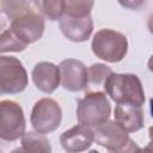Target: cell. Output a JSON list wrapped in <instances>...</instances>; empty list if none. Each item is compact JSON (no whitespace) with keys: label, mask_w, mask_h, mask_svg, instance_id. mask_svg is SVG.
<instances>
[{"label":"cell","mask_w":153,"mask_h":153,"mask_svg":"<svg viewBox=\"0 0 153 153\" xmlns=\"http://www.w3.org/2000/svg\"><path fill=\"white\" fill-rule=\"evenodd\" d=\"M104 91L117 104H134L142 106L145 103L143 86L135 74L112 73L105 84Z\"/></svg>","instance_id":"6da1fadb"},{"label":"cell","mask_w":153,"mask_h":153,"mask_svg":"<svg viewBox=\"0 0 153 153\" xmlns=\"http://www.w3.org/2000/svg\"><path fill=\"white\" fill-rule=\"evenodd\" d=\"M111 114V105L103 91L86 92L78 99L76 120L80 124L87 127H97L106 122Z\"/></svg>","instance_id":"7a4b0ae2"},{"label":"cell","mask_w":153,"mask_h":153,"mask_svg":"<svg viewBox=\"0 0 153 153\" xmlns=\"http://www.w3.org/2000/svg\"><path fill=\"white\" fill-rule=\"evenodd\" d=\"M92 53L100 60L116 63L124 59L128 51L127 37L111 29L98 30L91 43Z\"/></svg>","instance_id":"3957f363"},{"label":"cell","mask_w":153,"mask_h":153,"mask_svg":"<svg viewBox=\"0 0 153 153\" xmlns=\"http://www.w3.org/2000/svg\"><path fill=\"white\" fill-rule=\"evenodd\" d=\"M94 141L109 152L123 153L140 149L136 143L129 139L128 131L116 121L108 120L106 122L97 126L94 130Z\"/></svg>","instance_id":"277c9868"},{"label":"cell","mask_w":153,"mask_h":153,"mask_svg":"<svg viewBox=\"0 0 153 153\" xmlns=\"http://www.w3.org/2000/svg\"><path fill=\"white\" fill-rule=\"evenodd\" d=\"M62 120V110L59 103L51 98L38 99L30 115V122L32 128L42 134H49L56 130Z\"/></svg>","instance_id":"5b68a950"},{"label":"cell","mask_w":153,"mask_h":153,"mask_svg":"<svg viewBox=\"0 0 153 153\" xmlns=\"http://www.w3.org/2000/svg\"><path fill=\"white\" fill-rule=\"evenodd\" d=\"M27 73L23 63L14 56L0 57V90L2 94L23 92L27 86Z\"/></svg>","instance_id":"8992f818"},{"label":"cell","mask_w":153,"mask_h":153,"mask_svg":"<svg viewBox=\"0 0 153 153\" xmlns=\"http://www.w3.org/2000/svg\"><path fill=\"white\" fill-rule=\"evenodd\" d=\"M0 137L4 141H16L25 134V117L22 106L13 100L0 103Z\"/></svg>","instance_id":"52a82bcc"},{"label":"cell","mask_w":153,"mask_h":153,"mask_svg":"<svg viewBox=\"0 0 153 153\" xmlns=\"http://www.w3.org/2000/svg\"><path fill=\"white\" fill-rule=\"evenodd\" d=\"M10 29L23 43L29 45L42 38L44 32V19L42 14L29 10L13 19Z\"/></svg>","instance_id":"ba28073f"},{"label":"cell","mask_w":153,"mask_h":153,"mask_svg":"<svg viewBox=\"0 0 153 153\" xmlns=\"http://www.w3.org/2000/svg\"><path fill=\"white\" fill-rule=\"evenodd\" d=\"M61 85L69 92H80L87 86V68L75 59H67L59 65Z\"/></svg>","instance_id":"9c48e42d"},{"label":"cell","mask_w":153,"mask_h":153,"mask_svg":"<svg viewBox=\"0 0 153 153\" xmlns=\"http://www.w3.org/2000/svg\"><path fill=\"white\" fill-rule=\"evenodd\" d=\"M93 141L94 131L91 129V127L80 123L63 131L60 136V143L62 148L68 153L84 152L91 147Z\"/></svg>","instance_id":"30bf717a"},{"label":"cell","mask_w":153,"mask_h":153,"mask_svg":"<svg viewBox=\"0 0 153 153\" xmlns=\"http://www.w3.org/2000/svg\"><path fill=\"white\" fill-rule=\"evenodd\" d=\"M59 25L62 35L72 42H85L90 38L93 31V22L91 16L75 18L63 14L59 19Z\"/></svg>","instance_id":"8fae6325"},{"label":"cell","mask_w":153,"mask_h":153,"mask_svg":"<svg viewBox=\"0 0 153 153\" xmlns=\"http://www.w3.org/2000/svg\"><path fill=\"white\" fill-rule=\"evenodd\" d=\"M32 81L36 87L44 93H53L61 82L60 69L53 62L42 61L35 65L31 72Z\"/></svg>","instance_id":"7c38bea8"},{"label":"cell","mask_w":153,"mask_h":153,"mask_svg":"<svg viewBox=\"0 0 153 153\" xmlns=\"http://www.w3.org/2000/svg\"><path fill=\"white\" fill-rule=\"evenodd\" d=\"M115 121L121 124L128 133H134L143 127V110L134 104H117L114 110Z\"/></svg>","instance_id":"4fadbf2b"},{"label":"cell","mask_w":153,"mask_h":153,"mask_svg":"<svg viewBox=\"0 0 153 153\" xmlns=\"http://www.w3.org/2000/svg\"><path fill=\"white\" fill-rule=\"evenodd\" d=\"M114 72L104 63H93L87 68V86L86 92L102 91L105 88V84L109 76Z\"/></svg>","instance_id":"5bb4252c"},{"label":"cell","mask_w":153,"mask_h":153,"mask_svg":"<svg viewBox=\"0 0 153 153\" xmlns=\"http://www.w3.org/2000/svg\"><path fill=\"white\" fill-rule=\"evenodd\" d=\"M18 151L49 153L51 152V146L44 134L38 131H27L22 136V147Z\"/></svg>","instance_id":"9a60e30c"},{"label":"cell","mask_w":153,"mask_h":153,"mask_svg":"<svg viewBox=\"0 0 153 153\" xmlns=\"http://www.w3.org/2000/svg\"><path fill=\"white\" fill-rule=\"evenodd\" d=\"M33 1L39 13L49 20H57L65 13L63 0H33Z\"/></svg>","instance_id":"2e32d148"},{"label":"cell","mask_w":153,"mask_h":153,"mask_svg":"<svg viewBox=\"0 0 153 153\" xmlns=\"http://www.w3.org/2000/svg\"><path fill=\"white\" fill-rule=\"evenodd\" d=\"M65 14L75 18H84L91 14L94 0H63Z\"/></svg>","instance_id":"e0dca14e"},{"label":"cell","mask_w":153,"mask_h":153,"mask_svg":"<svg viewBox=\"0 0 153 153\" xmlns=\"http://www.w3.org/2000/svg\"><path fill=\"white\" fill-rule=\"evenodd\" d=\"M31 0H1V12L11 19H16L30 10Z\"/></svg>","instance_id":"ac0fdd59"},{"label":"cell","mask_w":153,"mask_h":153,"mask_svg":"<svg viewBox=\"0 0 153 153\" xmlns=\"http://www.w3.org/2000/svg\"><path fill=\"white\" fill-rule=\"evenodd\" d=\"M27 44L23 43L11 29L4 30L0 35V51L1 53H7V51H23Z\"/></svg>","instance_id":"d6986e66"},{"label":"cell","mask_w":153,"mask_h":153,"mask_svg":"<svg viewBox=\"0 0 153 153\" xmlns=\"http://www.w3.org/2000/svg\"><path fill=\"white\" fill-rule=\"evenodd\" d=\"M120 5L128 10H139L143 4L145 0H117Z\"/></svg>","instance_id":"ffe728a7"},{"label":"cell","mask_w":153,"mask_h":153,"mask_svg":"<svg viewBox=\"0 0 153 153\" xmlns=\"http://www.w3.org/2000/svg\"><path fill=\"white\" fill-rule=\"evenodd\" d=\"M148 136H149V143L145 147V149H147V151H153V127L149 128V130H148Z\"/></svg>","instance_id":"44dd1931"},{"label":"cell","mask_w":153,"mask_h":153,"mask_svg":"<svg viewBox=\"0 0 153 153\" xmlns=\"http://www.w3.org/2000/svg\"><path fill=\"white\" fill-rule=\"evenodd\" d=\"M147 27H148L149 32L153 33V13L148 17V20H147Z\"/></svg>","instance_id":"7402d4cb"},{"label":"cell","mask_w":153,"mask_h":153,"mask_svg":"<svg viewBox=\"0 0 153 153\" xmlns=\"http://www.w3.org/2000/svg\"><path fill=\"white\" fill-rule=\"evenodd\" d=\"M147 67H148V69H149L151 72H153V55L149 57V60H148V62H147Z\"/></svg>","instance_id":"603a6c76"},{"label":"cell","mask_w":153,"mask_h":153,"mask_svg":"<svg viewBox=\"0 0 153 153\" xmlns=\"http://www.w3.org/2000/svg\"><path fill=\"white\" fill-rule=\"evenodd\" d=\"M149 110H151V116L153 118V97L149 99Z\"/></svg>","instance_id":"cb8c5ba5"}]
</instances>
